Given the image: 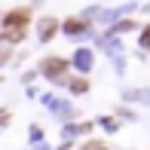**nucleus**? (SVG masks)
Segmentation results:
<instances>
[{
  "mask_svg": "<svg viewBox=\"0 0 150 150\" xmlns=\"http://www.w3.org/2000/svg\"><path fill=\"white\" fill-rule=\"evenodd\" d=\"M31 16H34V12L25 9V6H22V9H12L9 16H3V28H28Z\"/></svg>",
  "mask_w": 150,
  "mask_h": 150,
  "instance_id": "obj_1",
  "label": "nucleus"
},
{
  "mask_svg": "<svg viewBox=\"0 0 150 150\" xmlns=\"http://www.w3.org/2000/svg\"><path fill=\"white\" fill-rule=\"evenodd\" d=\"M64 71H67V61H64V58H46V61H43V74H46V77H52V80H58Z\"/></svg>",
  "mask_w": 150,
  "mask_h": 150,
  "instance_id": "obj_2",
  "label": "nucleus"
},
{
  "mask_svg": "<svg viewBox=\"0 0 150 150\" xmlns=\"http://www.w3.org/2000/svg\"><path fill=\"white\" fill-rule=\"evenodd\" d=\"M28 34V28H3V34H0V40H9V43H18V40Z\"/></svg>",
  "mask_w": 150,
  "mask_h": 150,
  "instance_id": "obj_3",
  "label": "nucleus"
},
{
  "mask_svg": "<svg viewBox=\"0 0 150 150\" xmlns=\"http://www.w3.org/2000/svg\"><path fill=\"white\" fill-rule=\"evenodd\" d=\"M55 31H58V22H55V18H46V22L40 25V40H49Z\"/></svg>",
  "mask_w": 150,
  "mask_h": 150,
  "instance_id": "obj_4",
  "label": "nucleus"
},
{
  "mask_svg": "<svg viewBox=\"0 0 150 150\" xmlns=\"http://www.w3.org/2000/svg\"><path fill=\"white\" fill-rule=\"evenodd\" d=\"M64 28H67V31H71V34H80V31H83V28H86V22H83V18H71V22H67V25H64Z\"/></svg>",
  "mask_w": 150,
  "mask_h": 150,
  "instance_id": "obj_5",
  "label": "nucleus"
},
{
  "mask_svg": "<svg viewBox=\"0 0 150 150\" xmlns=\"http://www.w3.org/2000/svg\"><path fill=\"white\" fill-rule=\"evenodd\" d=\"M141 46L150 49V28H144V34H141Z\"/></svg>",
  "mask_w": 150,
  "mask_h": 150,
  "instance_id": "obj_6",
  "label": "nucleus"
},
{
  "mask_svg": "<svg viewBox=\"0 0 150 150\" xmlns=\"http://www.w3.org/2000/svg\"><path fill=\"white\" fill-rule=\"evenodd\" d=\"M71 89H74V92H86V80H74Z\"/></svg>",
  "mask_w": 150,
  "mask_h": 150,
  "instance_id": "obj_7",
  "label": "nucleus"
},
{
  "mask_svg": "<svg viewBox=\"0 0 150 150\" xmlns=\"http://www.w3.org/2000/svg\"><path fill=\"white\" fill-rule=\"evenodd\" d=\"M6 58H9V52H6V49H3V52H0V61H6Z\"/></svg>",
  "mask_w": 150,
  "mask_h": 150,
  "instance_id": "obj_8",
  "label": "nucleus"
}]
</instances>
